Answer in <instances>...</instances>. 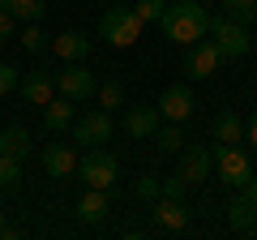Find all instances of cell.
Segmentation results:
<instances>
[{
    "instance_id": "obj_3",
    "label": "cell",
    "mask_w": 257,
    "mask_h": 240,
    "mask_svg": "<svg viewBox=\"0 0 257 240\" xmlns=\"http://www.w3.org/2000/svg\"><path fill=\"white\" fill-rule=\"evenodd\" d=\"M142 26H146V22L138 18V9H124V5H116V9H107V13H103L99 35L107 39L111 47H133V43L142 39Z\"/></svg>"
},
{
    "instance_id": "obj_26",
    "label": "cell",
    "mask_w": 257,
    "mask_h": 240,
    "mask_svg": "<svg viewBox=\"0 0 257 240\" xmlns=\"http://www.w3.org/2000/svg\"><path fill=\"white\" fill-rule=\"evenodd\" d=\"M133 9H138V18H142V22H163V9H167V0H138Z\"/></svg>"
},
{
    "instance_id": "obj_24",
    "label": "cell",
    "mask_w": 257,
    "mask_h": 240,
    "mask_svg": "<svg viewBox=\"0 0 257 240\" xmlns=\"http://www.w3.org/2000/svg\"><path fill=\"white\" fill-rule=\"evenodd\" d=\"M18 180H22V159H13V155L0 150V189H13Z\"/></svg>"
},
{
    "instance_id": "obj_5",
    "label": "cell",
    "mask_w": 257,
    "mask_h": 240,
    "mask_svg": "<svg viewBox=\"0 0 257 240\" xmlns=\"http://www.w3.org/2000/svg\"><path fill=\"white\" fill-rule=\"evenodd\" d=\"M210 35H214V47L223 52V60H240V56L253 52V35L236 18H210Z\"/></svg>"
},
{
    "instance_id": "obj_11",
    "label": "cell",
    "mask_w": 257,
    "mask_h": 240,
    "mask_svg": "<svg viewBox=\"0 0 257 240\" xmlns=\"http://www.w3.org/2000/svg\"><path fill=\"white\" fill-rule=\"evenodd\" d=\"M155 107H159V116H163V120H176V125H184V120L193 116V107H197V103H193V90L180 82V86H167L163 99H159Z\"/></svg>"
},
{
    "instance_id": "obj_32",
    "label": "cell",
    "mask_w": 257,
    "mask_h": 240,
    "mask_svg": "<svg viewBox=\"0 0 257 240\" xmlns=\"http://www.w3.org/2000/svg\"><path fill=\"white\" fill-rule=\"evenodd\" d=\"M244 142L257 150V116H248V120H244Z\"/></svg>"
},
{
    "instance_id": "obj_29",
    "label": "cell",
    "mask_w": 257,
    "mask_h": 240,
    "mask_svg": "<svg viewBox=\"0 0 257 240\" xmlns=\"http://www.w3.org/2000/svg\"><path fill=\"white\" fill-rule=\"evenodd\" d=\"M159 193H163V180H155V176H142L138 180V197L142 202H155Z\"/></svg>"
},
{
    "instance_id": "obj_1",
    "label": "cell",
    "mask_w": 257,
    "mask_h": 240,
    "mask_svg": "<svg viewBox=\"0 0 257 240\" xmlns=\"http://www.w3.org/2000/svg\"><path fill=\"white\" fill-rule=\"evenodd\" d=\"M159 26L167 30L172 43L189 47V43H197V39L210 35V13H206L202 0H176V5L163 9V22H159Z\"/></svg>"
},
{
    "instance_id": "obj_34",
    "label": "cell",
    "mask_w": 257,
    "mask_h": 240,
    "mask_svg": "<svg viewBox=\"0 0 257 240\" xmlns=\"http://www.w3.org/2000/svg\"><path fill=\"white\" fill-rule=\"evenodd\" d=\"M18 236H22L18 227H9V223H0V240H18Z\"/></svg>"
},
{
    "instance_id": "obj_17",
    "label": "cell",
    "mask_w": 257,
    "mask_h": 240,
    "mask_svg": "<svg viewBox=\"0 0 257 240\" xmlns=\"http://www.w3.org/2000/svg\"><path fill=\"white\" fill-rule=\"evenodd\" d=\"M227 223H231V231H257V206L244 193H236L227 202Z\"/></svg>"
},
{
    "instance_id": "obj_35",
    "label": "cell",
    "mask_w": 257,
    "mask_h": 240,
    "mask_svg": "<svg viewBox=\"0 0 257 240\" xmlns=\"http://www.w3.org/2000/svg\"><path fill=\"white\" fill-rule=\"evenodd\" d=\"M253 52H257V35H253Z\"/></svg>"
},
{
    "instance_id": "obj_21",
    "label": "cell",
    "mask_w": 257,
    "mask_h": 240,
    "mask_svg": "<svg viewBox=\"0 0 257 240\" xmlns=\"http://www.w3.org/2000/svg\"><path fill=\"white\" fill-rule=\"evenodd\" d=\"M155 142H159V150H163V155H180V150H184V133H180V125H176V120L159 125Z\"/></svg>"
},
{
    "instance_id": "obj_8",
    "label": "cell",
    "mask_w": 257,
    "mask_h": 240,
    "mask_svg": "<svg viewBox=\"0 0 257 240\" xmlns=\"http://www.w3.org/2000/svg\"><path fill=\"white\" fill-rule=\"evenodd\" d=\"M180 176H184V185H189V189L206 185V180L214 176V155H210V146H184V150H180Z\"/></svg>"
},
{
    "instance_id": "obj_7",
    "label": "cell",
    "mask_w": 257,
    "mask_h": 240,
    "mask_svg": "<svg viewBox=\"0 0 257 240\" xmlns=\"http://www.w3.org/2000/svg\"><path fill=\"white\" fill-rule=\"evenodd\" d=\"M219 65H223V52L214 47V39H197V43L184 47V73L197 77V82H202V77H214Z\"/></svg>"
},
{
    "instance_id": "obj_10",
    "label": "cell",
    "mask_w": 257,
    "mask_h": 240,
    "mask_svg": "<svg viewBox=\"0 0 257 240\" xmlns=\"http://www.w3.org/2000/svg\"><path fill=\"white\" fill-rule=\"evenodd\" d=\"M107 138H111V111L94 107L82 120H73V142H82V146H103Z\"/></svg>"
},
{
    "instance_id": "obj_15",
    "label": "cell",
    "mask_w": 257,
    "mask_h": 240,
    "mask_svg": "<svg viewBox=\"0 0 257 240\" xmlns=\"http://www.w3.org/2000/svg\"><path fill=\"white\" fill-rule=\"evenodd\" d=\"M52 52L60 56L64 65H69V60H86V56H90V39H86L82 30H64V35L52 39Z\"/></svg>"
},
{
    "instance_id": "obj_4",
    "label": "cell",
    "mask_w": 257,
    "mask_h": 240,
    "mask_svg": "<svg viewBox=\"0 0 257 240\" xmlns=\"http://www.w3.org/2000/svg\"><path fill=\"white\" fill-rule=\"evenodd\" d=\"M77 172H82L86 189H111V185H116V176H120V163H116L111 150L86 146V155L77 159Z\"/></svg>"
},
{
    "instance_id": "obj_30",
    "label": "cell",
    "mask_w": 257,
    "mask_h": 240,
    "mask_svg": "<svg viewBox=\"0 0 257 240\" xmlns=\"http://www.w3.org/2000/svg\"><path fill=\"white\" fill-rule=\"evenodd\" d=\"M184 189H189V185H184L180 172H176V176H163V197H184Z\"/></svg>"
},
{
    "instance_id": "obj_25",
    "label": "cell",
    "mask_w": 257,
    "mask_h": 240,
    "mask_svg": "<svg viewBox=\"0 0 257 240\" xmlns=\"http://www.w3.org/2000/svg\"><path fill=\"white\" fill-rule=\"evenodd\" d=\"M22 47L26 52H43L47 47V35L39 30V22H22Z\"/></svg>"
},
{
    "instance_id": "obj_12",
    "label": "cell",
    "mask_w": 257,
    "mask_h": 240,
    "mask_svg": "<svg viewBox=\"0 0 257 240\" xmlns=\"http://www.w3.org/2000/svg\"><path fill=\"white\" fill-rule=\"evenodd\" d=\"M159 125H163V116H159L155 103H133V107H124V133L128 138H155Z\"/></svg>"
},
{
    "instance_id": "obj_27",
    "label": "cell",
    "mask_w": 257,
    "mask_h": 240,
    "mask_svg": "<svg viewBox=\"0 0 257 240\" xmlns=\"http://www.w3.org/2000/svg\"><path fill=\"white\" fill-rule=\"evenodd\" d=\"M227 18L253 22V18H257V0H227Z\"/></svg>"
},
{
    "instance_id": "obj_19",
    "label": "cell",
    "mask_w": 257,
    "mask_h": 240,
    "mask_svg": "<svg viewBox=\"0 0 257 240\" xmlns=\"http://www.w3.org/2000/svg\"><path fill=\"white\" fill-rule=\"evenodd\" d=\"M214 142H227V146H236V142H244V120L236 116V111H219L214 116Z\"/></svg>"
},
{
    "instance_id": "obj_28",
    "label": "cell",
    "mask_w": 257,
    "mask_h": 240,
    "mask_svg": "<svg viewBox=\"0 0 257 240\" xmlns=\"http://www.w3.org/2000/svg\"><path fill=\"white\" fill-rule=\"evenodd\" d=\"M18 82H22L18 65H9V60H0V94H9V90H18Z\"/></svg>"
},
{
    "instance_id": "obj_16",
    "label": "cell",
    "mask_w": 257,
    "mask_h": 240,
    "mask_svg": "<svg viewBox=\"0 0 257 240\" xmlns=\"http://www.w3.org/2000/svg\"><path fill=\"white\" fill-rule=\"evenodd\" d=\"M43 125H47L52 133H64V129H73V99H64V94L56 99V94H52V99L43 103Z\"/></svg>"
},
{
    "instance_id": "obj_6",
    "label": "cell",
    "mask_w": 257,
    "mask_h": 240,
    "mask_svg": "<svg viewBox=\"0 0 257 240\" xmlns=\"http://www.w3.org/2000/svg\"><path fill=\"white\" fill-rule=\"evenodd\" d=\"M56 90H60L64 99H73V103H90L94 90H99V82H94V69H86L82 60H69V65L56 73Z\"/></svg>"
},
{
    "instance_id": "obj_20",
    "label": "cell",
    "mask_w": 257,
    "mask_h": 240,
    "mask_svg": "<svg viewBox=\"0 0 257 240\" xmlns=\"http://www.w3.org/2000/svg\"><path fill=\"white\" fill-rule=\"evenodd\" d=\"M30 142H35V138H30L26 129H5V133H0V150L13 155V159H26L30 155Z\"/></svg>"
},
{
    "instance_id": "obj_18",
    "label": "cell",
    "mask_w": 257,
    "mask_h": 240,
    "mask_svg": "<svg viewBox=\"0 0 257 240\" xmlns=\"http://www.w3.org/2000/svg\"><path fill=\"white\" fill-rule=\"evenodd\" d=\"M77 219L82 223H103L107 219V189H86V197L77 202Z\"/></svg>"
},
{
    "instance_id": "obj_31",
    "label": "cell",
    "mask_w": 257,
    "mask_h": 240,
    "mask_svg": "<svg viewBox=\"0 0 257 240\" xmlns=\"http://www.w3.org/2000/svg\"><path fill=\"white\" fill-rule=\"evenodd\" d=\"M13 30H18V18H13L9 9H0V39H9Z\"/></svg>"
},
{
    "instance_id": "obj_14",
    "label": "cell",
    "mask_w": 257,
    "mask_h": 240,
    "mask_svg": "<svg viewBox=\"0 0 257 240\" xmlns=\"http://www.w3.org/2000/svg\"><path fill=\"white\" fill-rule=\"evenodd\" d=\"M43 172H47V176H56V180L73 176V172H77V155H73V146H64V142H52V146L43 150Z\"/></svg>"
},
{
    "instance_id": "obj_22",
    "label": "cell",
    "mask_w": 257,
    "mask_h": 240,
    "mask_svg": "<svg viewBox=\"0 0 257 240\" xmlns=\"http://www.w3.org/2000/svg\"><path fill=\"white\" fill-rule=\"evenodd\" d=\"M0 9H9L18 22H39L47 5H43V0H0Z\"/></svg>"
},
{
    "instance_id": "obj_13",
    "label": "cell",
    "mask_w": 257,
    "mask_h": 240,
    "mask_svg": "<svg viewBox=\"0 0 257 240\" xmlns=\"http://www.w3.org/2000/svg\"><path fill=\"white\" fill-rule=\"evenodd\" d=\"M18 90H22V99H26V103L43 107V103L56 94V73H52V69H30V73H22Z\"/></svg>"
},
{
    "instance_id": "obj_2",
    "label": "cell",
    "mask_w": 257,
    "mask_h": 240,
    "mask_svg": "<svg viewBox=\"0 0 257 240\" xmlns=\"http://www.w3.org/2000/svg\"><path fill=\"white\" fill-rule=\"evenodd\" d=\"M214 155V176H219L227 189H244L248 180H253V163H248V155L240 146H227V142H214L210 146Z\"/></svg>"
},
{
    "instance_id": "obj_9",
    "label": "cell",
    "mask_w": 257,
    "mask_h": 240,
    "mask_svg": "<svg viewBox=\"0 0 257 240\" xmlns=\"http://www.w3.org/2000/svg\"><path fill=\"white\" fill-rule=\"evenodd\" d=\"M150 219H155L159 231H189V206H184V197H155V206H150Z\"/></svg>"
},
{
    "instance_id": "obj_33",
    "label": "cell",
    "mask_w": 257,
    "mask_h": 240,
    "mask_svg": "<svg viewBox=\"0 0 257 240\" xmlns=\"http://www.w3.org/2000/svg\"><path fill=\"white\" fill-rule=\"evenodd\" d=\"M240 193H244V197H248V202H253V206H257V176H253V180H248V185H244V189H240Z\"/></svg>"
},
{
    "instance_id": "obj_23",
    "label": "cell",
    "mask_w": 257,
    "mask_h": 240,
    "mask_svg": "<svg viewBox=\"0 0 257 240\" xmlns=\"http://www.w3.org/2000/svg\"><path fill=\"white\" fill-rule=\"evenodd\" d=\"M99 107L103 111H116V107H124V86L116 82V77H107V82H99Z\"/></svg>"
}]
</instances>
